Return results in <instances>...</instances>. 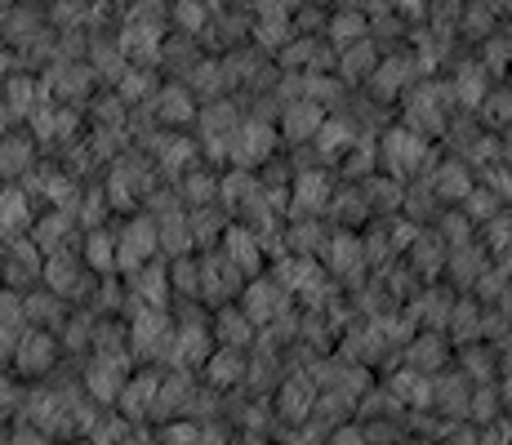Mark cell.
<instances>
[{"mask_svg":"<svg viewBox=\"0 0 512 445\" xmlns=\"http://www.w3.org/2000/svg\"><path fill=\"white\" fill-rule=\"evenodd\" d=\"M9 445H49L41 432H14V437H9Z\"/></svg>","mask_w":512,"mask_h":445,"instance_id":"cell-27","label":"cell"},{"mask_svg":"<svg viewBox=\"0 0 512 445\" xmlns=\"http://www.w3.org/2000/svg\"><path fill=\"white\" fill-rule=\"evenodd\" d=\"M410 365H415V370H437V365H441V339L415 343V356H410Z\"/></svg>","mask_w":512,"mask_h":445,"instance_id":"cell-21","label":"cell"},{"mask_svg":"<svg viewBox=\"0 0 512 445\" xmlns=\"http://www.w3.org/2000/svg\"><path fill=\"white\" fill-rule=\"evenodd\" d=\"M0 325H9V330L27 325V299L18 290H0Z\"/></svg>","mask_w":512,"mask_h":445,"instance_id":"cell-17","label":"cell"},{"mask_svg":"<svg viewBox=\"0 0 512 445\" xmlns=\"http://www.w3.org/2000/svg\"><path fill=\"white\" fill-rule=\"evenodd\" d=\"M32 227V210H27L23 192H0V236H18Z\"/></svg>","mask_w":512,"mask_h":445,"instance_id":"cell-6","label":"cell"},{"mask_svg":"<svg viewBox=\"0 0 512 445\" xmlns=\"http://www.w3.org/2000/svg\"><path fill=\"white\" fill-rule=\"evenodd\" d=\"M241 374V352L236 348H228V352H219V361L210 365V379H219V383H228V379H236Z\"/></svg>","mask_w":512,"mask_h":445,"instance_id":"cell-23","label":"cell"},{"mask_svg":"<svg viewBox=\"0 0 512 445\" xmlns=\"http://www.w3.org/2000/svg\"><path fill=\"white\" fill-rule=\"evenodd\" d=\"M9 116H14V112H9V103H5V98H0V130H5V121H9Z\"/></svg>","mask_w":512,"mask_h":445,"instance_id":"cell-28","label":"cell"},{"mask_svg":"<svg viewBox=\"0 0 512 445\" xmlns=\"http://www.w3.org/2000/svg\"><path fill=\"white\" fill-rule=\"evenodd\" d=\"M156 392H161V383H156V374H143V379H130V383H125V388H121V410L134 419V414H143L147 405L156 401Z\"/></svg>","mask_w":512,"mask_h":445,"instance_id":"cell-8","label":"cell"},{"mask_svg":"<svg viewBox=\"0 0 512 445\" xmlns=\"http://www.w3.org/2000/svg\"><path fill=\"white\" fill-rule=\"evenodd\" d=\"M272 138H277V134H272L268 125H245V130L236 134V143H241V147H236L232 156H236V161H263V156L272 152Z\"/></svg>","mask_w":512,"mask_h":445,"instance_id":"cell-9","label":"cell"},{"mask_svg":"<svg viewBox=\"0 0 512 445\" xmlns=\"http://www.w3.org/2000/svg\"><path fill=\"white\" fill-rule=\"evenodd\" d=\"M32 98H36V81H32V76H27V72H14V76H9V89H5L9 112H14V116H23V112L32 116V107H27Z\"/></svg>","mask_w":512,"mask_h":445,"instance_id":"cell-13","label":"cell"},{"mask_svg":"<svg viewBox=\"0 0 512 445\" xmlns=\"http://www.w3.org/2000/svg\"><path fill=\"white\" fill-rule=\"evenodd\" d=\"M125 98H121V89L116 94H103V98H94V121L98 125H125L130 121V112H125Z\"/></svg>","mask_w":512,"mask_h":445,"instance_id":"cell-15","label":"cell"},{"mask_svg":"<svg viewBox=\"0 0 512 445\" xmlns=\"http://www.w3.org/2000/svg\"><path fill=\"white\" fill-rule=\"evenodd\" d=\"M121 370L125 365L116 361V352H94V361L85 365V388H90L98 401H121V388H125Z\"/></svg>","mask_w":512,"mask_h":445,"instance_id":"cell-1","label":"cell"},{"mask_svg":"<svg viewBox=\"0 0 512 445\" xmlns=\"http://www.w3.org/2000/svg\"><path fill=\"white\" fill-rule=\"evenodd\" d=\"M116 241L107 232H90L85 236V263H94V267H112L116 263Z\"/></svg>","mask_w":512,"mask_h":445,"instance_id":"cell-16","label":"cell"},{"mask_svg":"<svg viewBox=\"0 0 512 445\" xmlns=\"http://www.w3.org/2000/svg\"><path fill=\"white\" fill-rule=\"evenodd\" d=\"M317 143H321V152H343V147H352V130H343L339 121H326L317 130Z\"/></svg>","mask_w":512,"mask_h":445,"instance_id":"cell-19","label":"cell"},{"mask_svg":"<svg viewBox=\"0 0 512 445\" xmlns=\"http://www.w3.org/2000/svg\"><path fill=\"white\" fill-rule=\"evenodd\" d=\"M67 232H72V214H67V210H54V214H45V219L36 223L32 241L41 245L45 254H58V250H63V241H67Z\"/></svg>","mask_w":512,"mask_h":445,"instance_id":"cell-7","label":"cell"},{"mask_svg":"<svg viewBox=\"0 0 512 445\" xmlns=\"http://www.w3.org/2000/svg\"><path fill=\"white\" fill-rule=\"evenodd\" d=\"M366 32H370V27H366V18H361V14H339L330 23V36L339 45H361V41H366Z\"/></svg>","mask_w":512,"mask_h":445,"instance_id":"cell-14","label":"cell"},{"mask_svg":"<svg viewBox=\"0 0 512 445\" xmlns=\"http://www.w3.org/2000/svg\"><path fill=\"white\" fill-rule=\"evenodd\" d=\"M374 67V49L361 41V45H348V54H343V76H352V81H361V76H370Z\"/></svg>","mask_w":512,"mask_h":445,"instance_id":"cell-18","label":"cell"},{"mask_svg":"<svg viewBox=\"0 0 512 445\" xmlns=\"http://www.w3.org/2000/svg\"><path fill=\"white\" fill-rule=\"evenodd\" d=\"M281 303V290L277 285H268V281H259V285H250V294H245V316L250 321H268V312Z\"/></svg>","mask_w":512,"mask_h":445,"instance_id":"cell-12","label":"cell"},{"mask_svg":"<svg viewBox=\"0 0 512 445\" xmlns=\"http://www.w3.org/2000/svg\"><path fill=\"white\" fill-rule=\"evenodd\" d=\"M401 9H410V14H415V9H423V0H401Z\"/></svg>","mask_w":512,"mask_h":445,"instance_id":"cell-29","label":"cell"},{"mask_svg":"<svg viewBox=\"0 0 512 445\" xmlns=\"http://www.w3.org/2000/svg\"><path fill=\"white\" fill-rule=\"evenodd\" d=\"M54 356H58L54 334H45V330H27V334H18L14 365H18L23 374H45L49 365H54Z\"/></svg>","mask_w":512,"mask_h":445,"instance_id":"cell-2","label":"cell"},{"mask_svg":"<svg viewBox=\"0 0 512 445\" xmlns=\"http://www.w3.org/2000/svg\"><path fill=\"white\" fill-rule=\"evenodd\" d=\"M18 352V339H14V330L9 325H0V365H9V356Z\"/></svg>","mask_w":512,"mask_h":445,"instance_id":"cell-26","label":"cell"},{"mask_svg":"<svg viewBox=\"0 0 512 445\" xmlns=\"http://www.w3.org/2000/svg\"><path fill=\"white\" fill-rule=\"evenodd\" d=\"M41 276H45V285L58 294V299H63V294L67 299H76V294L85 290V272H81V263H76L72 254H49Z\"/></svg>","mask_w":512,"mask_h":445,"instance_id":"cell-3","label":"cell"},{"mask_svg":"<svg viewBox=\"0 0 512 445\" xmlns=\"http://www.w3.org/2000/svg\"><path fill=\"white\" fill-rule=\"evenodd\" d=\"M27 321L36 325H67L63 321V303H58V294H27Z\"/></svg>","mask_w":512,"mask_h":445,"instance_id":"cell-11","label":"cell"},{"mask_svg":"<svg viewBox=\"0 0 512 445\" xmlns=\"http://www.w3.org/2000/svg\"><path fill=\"white\" fill-rule=\"evenodd\" d=\"M152 112H156V121L161 125H183V121H192L196 116V98H192V89L187 85H165L161 94L152 98Z\"/></svg>","mask_w":512,"mask_h":445,"instance_id":"cell-4","label":"cell"},{"mask_svg":"<svg viewBox=\"0 0 512 445\" xmlns=\"http://www.w3.org/2000/svg\"><path fill=\"white\" fill-rule=\"evenodd\" d=\"M254 250H259V245H254V236H250V232H228V259H232L236 267L259 259Z\"/></svg>","mask_w":512,"mask_h":445,"instance_id":"cell-20","label":"cell"},{"mask_svg":"<svg viewBox=\"0 0 512 445\" xmlns=\"http://www.w3.org/2000/svg\"><path fill=\"white\" fill-rule=\"evenodd\" d=\"M299 201H303V205L326 201V183H321V174H303V178H299Z\"/></svg>","mask_w":512,"mask_h":445,"instance_id":"cell-24","label":"cell"},{"mask_svg":"<svg viewBox=\"0 0 512 445\" xmlns=\"http://www.w3.org/2000/svg\"><path fill=\"white\" fill-rule=\"evenodd\" d=\"M321 107L317 103H290L285 107V134L290 138H308L312 130H321Z\"/></svg>","mask_w":512,"mask_h":445,"instance_id":"cell-10","label":"cell"},{"mask_svg":"<svg viewBox=\"0 0 512 445\" xmlns=\"http://www.w3.org/2000/svg\"><path fill=\"white\" fill-rule=\"evenodd\" d=\"M32 156H36L32 134H9V138H0V174H14V178L27 174Z\"/></svg>","mask_w":512,"mask_h":445,"instance_id":"cell-5","label":"cell"},{"mask_svg":"<svg viewBox=\"0 0 512 445\" xmlns=\"http://www.w3.org/2000/svg\"><path fill=\"white\" fill-rule=\"evenodd\" d=\"M187 196H192V201H201V196H214V187H219V183H214V178L210 174H187Z\"/></svg>","mask_w":512,"mask_h":445,"instance_id":"cell-25","label":"cell"},{"mask_svg":"<svg viewBox=\"0 0 512 445\" xmlns=\"http://www.w3.org/2000/svg\"><path fill=\"white\" fill-rule=\"evenodd\" d=\"M219 334H223L228 343H245V339H250V316H241V312H223Z\"/></svg>","mask_w":512,"mask_h":445,"instance_id":"cell-22","label":"cell"},{"mask_svg":"<svg viewBox=\"0 0 512 445\" xmlns=\"http://www.w3.org/2000/svg\"><path fill=\"white\" fill-rule=\"evenodd\" d=\"M0 5H5V0H0Z\"/></svg>","mask_w":512,"mask_h":445,"instance_id":"cell-30","label":"cell"}]
</instances>
